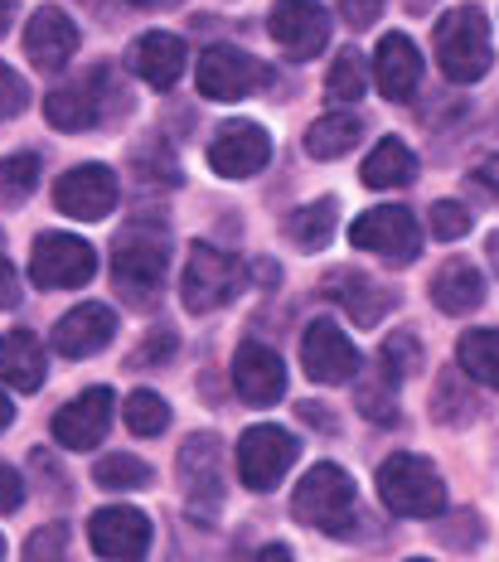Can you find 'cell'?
I'll use <instances>...</instances> for the list:
<instances>
[{
    "mask_svg": "<svg viewBox=\"0 0 499 562\" xmlns=\"http://www.w3.org/2000/svg\"><path fill=\"white\" fill-rule=\"evenodd\" d=\"M170 355H175V335H170V330H156L150 339H141V349L132 355V369H141V364H166Z\"/></svg>",
    "mask_w": 499,
    "mask_h": 562,
    "instance_id": "ab89813d",
    "label": "cell"
},
{
    "mask_svg": "<svg viewBox=\"0 0 499 562\" xmlns=\"http://www.w3.org/2000/svg\"><path fill=\"white\" fill-rule=\"evenodd\" d=\"M25 562H68V529L64 524L34 529L30 543H25Z\"/></svg>",
    "mask_w": 499,
    "mask_h": 562,
    "instance_id": "8d00e7d4",
    "label": "cell"
},
{
    "mask_svg": "<svg viewBox=\"0 0 499 562\" xmlns=\"http://www.w3.org/2000/svg\"><path fill=\"white\" fill-rule=\"evenodd\" d=\"M98 272V252L92 243L73 238V233H39L30 248V281L39 291H73L88 286Z\"/></svg>",
    "mask_w": 499,
    "mask_h": 562,
    "instance_id": "8992f818",
    "label": "cell"
},
{
    "mask_svg": "<svg viewBox=\"0 0 499 562\" xmlns=\"http://www.w3.org/2000/svg\"><path fill=\"white\" fill-rule=\"evenodd\" d=\"M340 15L350 30H368V25H378L383 0H340Z\"/></svg>",
    "mask_w": 499,
    "mask_h": 562,
    "instance_id": "60d3db41",
    "label": "cell"
},
{
    "mask_svg": "<svg viewBox=\"0 0 499 562\" xmlns=\"http://www.w3.org/2000/svg\"><path fill=\"white\" fill-rule=\"evenodd\" d=\"M436 64L451 83H480L495 64V44H490V20L480 5H456L441 15V25L432 34Z\"/></svg>",
    "mask_w": 499,
    "mask_h": 562,
    "instance_id": "6da1fadb",
    "label": "cell"
},
{
    "mask_svg": "<svg viewBox=\"0 0 499 562\" xmlns=\"http://www.w3.org/2000/svg\"><path fill=\"white\" fill-rule=\"evenodd\" d=\"M92 480H98L102 490H141V485H150V465L132 451H112L92 465Z\"/></svg>",
    "mask_w": 499,
    "mask_h": 562,
    "instance_id": "4dcf8cb0",
    "label": "cell"
},
{
    "mask_svg": "<svg viewBox=\"0 0 499 562\" xmlns=\"http://www.w3.org/2000/svg\"><path fill=\"white\" fill-rule=\"evenodd\" d=\"M170 267V238L166 228H150V224H132L122 228L117 248H112V277L132 301H146L160 291Z\"/></svg>",
    "mask_w": 499,
    "mask_h": 562,
    "instance_id": "277c9868",
    "label": "cell"
},
{
    "mask_svg": "<svg viewBox=\"0 0 499 562\" xmlns=\"http://www.w3.org/2000/svg\"><path fill=\"white\" fill-rule=\"evenodd\" d=\"M266 30L292 58H310L330 44V10L320 0H282L266 20Z\"/></svg>",
    "mask_w": 499,
    "mask_h": 562,
    "instance_id": "2e32d148",
    "label": "cell"
},
{
    "mask_svg": "<svg viewBox=\"0 0 499 562\" xmlns=\"http://www.w3.org/2000/svg\"><path fill=\"white\" fill-rule=\"evenodd\" d=\"M20 301V281H15V267L0 257V311H10Z\"/></svg>",
    "mask_w": 499,
    "mask_h": 562,
    "instance_id": "ee69618b",
    "label": "cell"
},
{
    "mask_svg": "<svg viewBox=\"0 0 499 562\" xmlns=\"http://www.w3.org/2000/svg\"><path fill=\"white\" fill-rule=\"evenodd\" d=\"M432 413H436V422H446V427H456V422H470L475 413H480V407H475V393L466 389V379H461L456 369H446L436 379Z\"/></svg>",
    "mask_w": 499,
    "mask_h": 562,
    "instance_id": "f546056e",
    "label": "cell"
},
{
    "mask_svg": "<svg viewBox=\"0 0 499 562\" xmlns=\"http://www.w3.org/2000/svg\"><path fill=\"white\" fill-rule=\"evenodd\" d=\"M266 160H272V136L258 122H242V116L238 122H224L218 136L208 140V166H214V175H224V180H248Z\"/></svg>",
    "mask_w": 499,
    "mask_h": 562,
    "instance_id": "5bb4252c",
    "label": "cell"
},
{
    "mask_svg": "<svg viewBox=\"0 0 499 562\" xmlns=\"http://www.w3.org/2000/svg\"><path fill=\"white\" fill-rule=\"evenodd\" d=\"M112 335H117V311L102 301H83L54 325V349L64 359H92L98 349L112 345Z\"/></svg>",
    "mask_w": 499,
    "mask_h": 562,
    "instance_id": "ac0fdd59",
    "label": "cell"
},
{
    "mask_svg": "<svg viewBox=\"0 0 499 562\" xmlns=\"http://www.w3.org/2000/svg\"><path fill=\"white\" fill-rule=\"evenodd\" d=\"M73 49H78V25H73V20H68L59 5L34 10V20L25 30V54L34 58V68L59 74L68 58H73Z\"/></svg>",
    "mask_w": 499,
    "mask_h": 562,
    "instance_id": "44dd1931",
    "label": "cell"
},
{
    "mask_svg": "<svg viewBox=\"0 0 499 562\" xmlns=\"http://www.w3.org/2000/svg\"><path fill=\"white\" fill-rule=\"evenodd\" d=\"M126 5H136V10H170V5H180V0H126Z\"/></svg>",
    "mask_w": 499,
    "mask_h": 562,
    "instance_id": "c3c4849f",
    "label": "cell"
},
{
    "mask_svg": "<svg viewBox=\"0 0 499 562\" xmlns=\"http://www.w3.org/2000/svg\"><path fill=\"white\" fill-rule=\"evenodd\" d=\"M180 485H184V509L194 519H218L224 505V451H218L214 431H194L180 447Z\"/></svg>",
    "mask_w": 499,
    "mask_h": 562,
    "instance_id": "9c48e42d",
    "label": "cell"
},
{
    "mask_svg": "<svg viewBox=\"0 0 499 562\" xmlns=\"http://www.w3.org/2000/svg\"><path fill=\"white\" fill-rule=\"evenodd\" d=\"M292 461H296V437L286 427L258 422V427L242 431V441H238V480L248 490L282 485V475L292 471Z\"/></svg>",
    "mask_w": 499,
    "mask_h": 562,
    "instance_id": "30bf717a",
    "label": "cell"
},
{
    "mask_svg": "<svg viewBox=\"0 0 499 562\" xmlns=\"http://www.w3.org/2000/svg\"><path fill=\"white\" fill-rule=\"evenodd\" d=\"M88 543L102 562H146L150 519L132 505H107L88 519Z\"/></svg>",
    "mask_w": 499,
    "mask_h": 562,
    "instance_id": "8fae6325",
    "label": "cell"
},
{
    "mask_svg": "<svg viewBox=\"0 0 499 562\" xmlns=\"http://www.w3.org/2000/svg\"><path fill=\"white\" fill-rule=\"evenodd\" d=\"M30 108V88H25V78L15 74V68H5L0 64V122H10V116H20Z\"/></svg>",
    "mask_w": 499,
    "mask_h": 562,
    "instance_id": "f35d334b",
    "label": "cell"
},
{
    "mask_svg": "<svg viewBox=\"0 0 499 562\" xmlns=\"http://www.w3.org/2000/svg\"><path fill=\"white\" fill-rule=\"evenodd\" d=\"M456 364L466 369V379L499 389V330H466L456 345Z\"/></svg>",
    "mask_w": 499,
    "mask_h": 562,
    "instance_id": "f1b7e54d",
    "label": "cell"
},
{
    "mask_svg": "<svg viewBox=\"0 0 499 562\" xmlns=\"http://www.w3.org/2000/svg\"><path fill=\"white\" fill-rule=\"evenodd\" d=\"M408 562H427V558H408Z\"/></svg>",
    "mask_w": 499,
    "mask_h": 562,
    "instance_id": "db71d44e",
    "label": "cell"
},
{
    "mask_svg": "<svg viewBox=\"0 0 499 562\" xmlns=\"http://www.w3.org/2000/svg\"><path fill=\"white\" fill-rule=\"evenodd\" d=\"M0 558H5V538H0Z\"/></svg>",
    "mask_w": 499,
    "mask_h": 562,
    "instance_id": "f5cc1de1",
    "label": "cell"
},
{
    "mask_svg": "<svg viewBox=\"0 0 499 562\" xmlns=\"http://www.w3.org/2000/svg\"><path fill=\"white\" fill-rule=\"evenodd\" d=\"M126 427L136 431V437H160V431L170 427V403L160 393L150 389H136L132 397H126Z\"/></svg>",
    "mask_w": 499,
    "mask_h": 562,
    "instance_id": "1f68e13d",
    "label": "cell"
},
{
    "mask_svg": "<svg viewBox=\"0 0 499 562\" xmlns=\"http://www.w3.org/2000/svg\"><path fill=\"white\" fill-rule=\"evenodd\" d=\"M102 88H107V68H92L83 83L54 88L49 98H44L49 126H59V132H88V126H98L102 122Z\"/></svg>",
    "mask_w": 499,
    "mask_h": 562,
    "instance_id": "ffe728a7",
    "label": "cell"
},
{
    "mask_svg": "<svg viewBox=\"0 0 499 562\" xmlns=\"http://www.w3.org/2000/svg\"><path fill=\"white\" fill-rule=\"evenodd\" d=\"M10 25H15V0H0V40L10 34Z\"/></svg>",
    "mask_w": 499,
    "mask_h": 562,
    "instance_id": "7dc6e473",
    "label": "cell"
},
{
    "mask_svg": "<svg viewBox=\"0 0 499 562\" xmlns=\"http://www.w3.org/2000/svg\"><path fill=\"white\" fill-rule=\"evenodd\" d=\"M350 243L364 252H378L388 267H408L422 257V228L402 204H383L359 214L350 224Z\"/></svg>",
    "mask_w": 499,
    "mask_h": 562,
    "instance_id": "52a82bcc",
    "label": "cell"
},
{
    "mask_svg": "<svg viewBox=\"0 0 499 562\" xmlns=\"http://www.w3.org/2000/svg\"><path fill=\"white\" fill-rule=\"evenodd\" d=\"M393 389H398V379L393 373H374V379L359 383V413H364L368 422H398V397H393Z\"/></svg>",
    "mask_w": 499,
    "mask_h": 562,
    "instance_id": "e575fe53",
    "label": "cell"
},
{
    "mask_svg": "<svg viewBox=\"0 0 499 562\" xmlns=\"http://www.w3.org/2000/svg\"><path fill=\"white\" fill-rule=\"evenodd\" d=\"M374 78L388 102H412L417 83H422V54L408 34H383L374 49Z\"/></svg>",
    "mask_w": 499,
    "mask_h": 562,
    "instance_id": "d6986e66",
    "label": "cell"
},
{
    "mask_svg": "<svg viewBox=\"0 0 499 562\" xmlns=\"http://www.w3.org/2000/svg\"><path fill=\"white\" fill-rule=\"evenodd\" d=\"M427 218H432V238H441V243H456L470 233V214L456 204V199H436Z\"/></svg>",
    "mask_w": 499,
    "mask_h": 562,
    "instance_id": "74e56055",
    "label": "cell"
},
{
    "mask_svg": "<svg viewBox=\"0 0 499 562\" xmlns=\"http://www.w3.org/2000/svg\"><path fill=\"white\" fill-rule=\"evenodd\" d=\"M470 180H475V184H480V190H485V194H495V199H499V156H485V160H480V166H475V170H470Z\"/></svg>",
    "mask_w": 499,
    "mask_h": 562,
    "instance_id": "7bdbcfd3",
    "label": "cell"
},
{
    "mask_svg": "<svg viewBox=\"0 0 499 562\" xmlns=\"http://www.w3.org/2000/svg\"><path fill=\"white\" fill-rule=\"evenodd\" d=\"M325 413H330V407H320V403H300V417H306V422H316L320 431H334V422L325 417Z\"/></svg>",
    "mask_w": 499,
    "mask_h": 562,
    "instance_id": "f6af8a7d",
    "label": "cell"
},
{
    "mask_svg": "<svg viewBox=\"0 0 499 562\" xmlns=\"http://www.w3.org/2000/svg\"><path fill=\"white\" fill-rule=\"evenodd\" d=\"M417 175V156L408 140L398 136H383L374 150L364 156V170H359V180L368 184V190H402V184H412Z\"/></svg>",
    "mask_w": 499,
    "mask_h": 562,
    "instance_id": "484cf974",
    "label": "cell"
},
{
    "mask_svg": "<svg viewBox=\"0 0 499 562\" xmlns=\"http://www.w3.org/2000/svg\"><path fill=\"white\" fill-rule=\"evenodd\" d=\"M117 199H122V184L107 166H73L68 175L54 180V204H59V214H68V218L98 224V218H107L112 209H117Z\"/></svg>",
    "mask_w": 499,
    "mask_h": 562,
    "instance_id": "7c38bea8",
    "label": "cell"
},
{
    "mask_svg": "<svg viewBox=\"0 0 499 562\" xmlns=\"http://www.w3.org/2000/svg\"><path fill=\"white\" fill-rule=\"evenodd\" d=\"M485 252H490V267H495V277H499V233H490V248H485Z\"/></svg>",
    "mask_w": 499,
    "mask_h": 562,
    "instance_id": "816d5d0a",
    "label": "cell"
},
{
    "mask_svg": "<svg viewBox=\"0 0 499 562\" xmlns=\"http://www.w3.org/2000/svg\"><path fill=\"white\" fill-rule=\"evenodd\" d=\"M378 369L383 373H393V379H412V373H422V345H417V335L412 330H398V335H388L383 339V349H378Z\"/></svg>",
    "mask_w": 499,
    "mask_h": 562,
    "instance_id": "d6a6232c",
    "label": "cell"
},
{
    "mask_svg": "<svg viewBox=\"0 0 499 562\" xmlns=\"http://www.w3.org/2000/svg\"><path fill=\"white\" fill-rule=\"evenodd\" d=\"M325 296L340 301V306L354 315V325H378L383 311L393 306L388 291H383L374 277L354 272V267H344V272H330V281H325Z\"/></svg>",
    "mask_w": 499,
    "mask_h": 562,
    "instance_id": "d4e9b609",
    "label": "cell"
},
{
    "mask_svg": "<svg viewBox=\"0 0 499 562\" xmlns=\"http://www.w3.org/2000/svg\"><path fill=\"white\" fill-rule=\"evenodd\" d=\"M334 214H340V204L334 199H316V204H300L286 214V238L296 243V248H306V252H320L325 243L334 238Z\"/></svg>",
    "mask_w": 499,
    "mask_h": 562,
    "instance_id": "83f0119b",
    "label": "cell"
},
{
    "mask_svg": "<svg viewBox=\"0 0 499 562\" xmlns=\"http://www.w3.org/2000/svg\"><path fill=\"white\" fill-rule=\"evenodd\" d=\"M194 83L208 102H238L248 92L272 88V68L262 58H252L248 49H234V44H214L204 49V58L194 64Z\"/></svg>",
    "mask_w": 499,
    "mask_h": 562,
    "instance_id": "5b68a950",
    "label": "cell"
},
{
    "mask_svg": "<svg viewBox=\"0 0 499 562\" xmlns=\"http://www.w3.org/2000/svg\"><path fill=\"white\" fill-rule=\"evenodd\" d=\"M234 389L242 403L252 407H272L286 393V364L276 349H266L262 339H242L234 355Z\"/></svg>",
    "mask_w": 499,
    "mask_h": 562,
    "instance_id": "e0dca14e",
    "label": "cell"
},
{
    "mask_svg": "<svg viewBox=\"0 0 499 562\" xmlns=\"http://www.w3.org/2000/svg\"><path fill=\"white\" fill-rule=\"evenodd\" d=\"M378 499L402 519H436L446 509V480L432 461L412 451H398L378 465Z\"/></svg>",
    "mask_w": 499,
    "mask_h": 562,
    "instance_id": "7a4b0ae2",
    "label": "cell"
},
{
    "mask_svg": "<svg viewBox=\"0 0 499 562\" xmlns=\"http://www.w3.org/2000/svg\"><path fill=\"white\" fill-rule=\"evenodd\" d=\"M112 413H117L112 389L78 393L73 403H64L59 413H54V441H59L64 451H98L112 427Z\"/></svg>",
    "mask_w": 499,
    "mask_h": 562,
    "instance_id": "4fadbf2b",
    "label": "cell"
},
{
    "mask_svg": "<svg viewBox=\"0 0 499 562\" xmlns=\"http://www.w3.org/2000/svg\"><path fill=\"white\" fill-rule=\"evenodd\" d=\"M432 301L441 315H470L485 306V277L475 272V262L466 257H451V262L436 267L432 277Z\"/></svg>",
    "mask_w": 499,
    "mask_h": 562,
    "instance_id": "cb8c5ba5",
    "label": "cell"
},
{
    "mask_svg": "<svg viewBox=\"0 0 499 562\" xmlns=\"http://www.w3.org/2000/svg\"><path fill=\"white\" fill-rule=\"evenodd\" d=\"M34 180H39V156H5L0 160V194L5 199H25L34 190Z\"/></svg>",
    "mask_w": 499,
    "mask_h": 562,
    "instance_id": "d590c367",
    "label": "cell"
},
{
    "mask_svg": "<svg viewBox=\"0 0 499 562\" xmlns=\"http://www.w3.org/2000/svg\"><path fill=\"white\" fill-rule=\"evenodd\" d=\"M325 98L330 102H359L364 98V58L354 49H344L325 74Z\"/></svg>",
    "mask_w": 499,
    "mask_h": 562,
    "instance_id": "836d02e7",
    "label": "cell"
},
{
    "mask_svg": "<svg viewBox=\"0 0 499 562\" xmlns=\"http://www.w3.org/2000/svg\"><path fill=\"white\" fill-rule=\"evenodd\" d=\"M300 364L316 383H350L359 373V349L334 321H310L300 335Z\"/></svg>",
    "mask_w": 499,
    "mask_h": 562,
    "instance_id": "9a60e30c",
    "label": "cell"
},
{
    "mask_svg": "<svg viewBox=\"0 0 499 562\" xmlns=\"http://www.w3.org/2000/svg\"><path fill=\"white\" fill-rule=\"evenodd\" d=\"M258 281H262V286H272V281H276V267H272V262H258Z\"/></svg>",
    "mask_w": 499,
    "mask_h": 562,
    "instance_id": "f907efd6",
    "label": "cell"
},
{
    "mask_svg": "<svg viewBox=\"0 0 499 562\" xmlns=\"http://www.w3.org/2000/svg\"><path fill=\"white\" fill-rule=\"evenodd\" d=\"M258 562H296V558H292V548H286V543H266L258 553Z\"/></svg>",
    "mask_w": 499,
    "mask_h": 562,
    "instance_id": "bcb514c9",
    "label": "cell"
},
{
    "mask_svg": "<svg viewBox=\"0 0 499 562\" xmlns=\"http://www.w3.org/2000/svg\"><path fill=\"white\" fill-rule=\"evenodd\" d=\"M126 64H132V74L141 78V83L166 92L184 78V40H175V34H166V30H150L132 44V58H126Z\"/></svg>",
    "mask_w": 499,
    "mask_h": 562,
    "instance_id": "7402d4cb",
    "label": "cell"
},
{
    "mask_svg": "<svg viewBox=\"0 0 499 562\" xmlns=\"http://www.w3.org/2000/svg\"><path fill=\"white\" fill-rule=\"evenodd\" d=\"M292 514L306 524V529L344 538L354 529V480L330 461L310 465V471L300 475L296 495H292Z\"/></svg>",
    "mask_w": 499,
    "mask_h": 562,
    "instance_id": "3957f363",
    "label": "cell"
},
{
    "mask_svg": "<svg viewBox=\"0 0 499 562\" xmlns=\"http://www.w3.org/2000/svg\"><path fill=\"white\" fill-rule=\"evenodd\" d=\"M238 291V257L208 248V243H190L184 257V277H180V301L190 315H208L218 306H228Z\"/></svg>",
    "mask_w": 499,
    "mask_h": 562,
    "instance_id": "ba28073f",
    "label": "cell"
},
{
    "mask_svg": "<svg viewBox=\"0 0 499 562\" xmlns=\"http://www.w3.org/2000/svg\"><path fill=\"white\" fill-rule=\"evenodd\" d=\"M10 422H15V407H10V397H5V393H0V431H5V427H10Z\"/></svg>",
    "mask_w": 499,
    "mask_h": 562,
    "instance_id": "681fc988",
    "label": "cell"
},
{
    "mask_svg": "<svg viewBox=\"0 0 499 562\" xmlns=\"http://www.w3.org/2000/svg\"><path fill=\"white\" fill-rule=\"evenodd\" d=\"M20 505H25V480L0 461V514H15Z\"/></svg>",
    "mask_w": 499,
    "mask_h": 562,
    "instance_id": "b9f144b4",
    "label": "cell"
},
{
    "mask_svg": "<svg viewBox=\"0 0 499 562\" xmlns=\"http://www.w3.org/2000/svg\"><path fill=\"white\" fill-rule=\"evenodd\" d=\"M359 136H364V122L350 112H330V116H320V122H310V132H306V156H316V160H340V156H350V150L359 146Z\"/></svg>",
    "mask_w": 499,
    "mask_h": 562,
    "instance_id": "4316f807",
    "label": "cell"
},
{
    "mask_svg": "<svg viewBox=\"0 0 499 562\" xmlns=\"http://www.w3.org/2000/svg\"><path fill=\"white\" fill-rule=\"evenodd\" d=\"M49 373V355L34 339V330H10L0 335V383H10L15 393H34Z\"/></svg>",
    "mask_w": 499,
    "mask_h": 562,
    "instance_id": "603a6c76",
    "label": "cell"
}]
</instances>
